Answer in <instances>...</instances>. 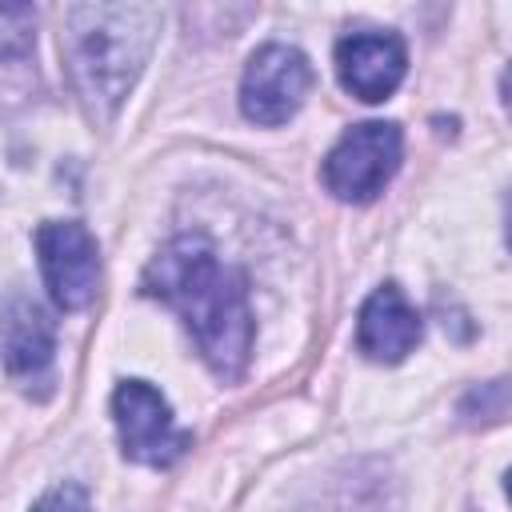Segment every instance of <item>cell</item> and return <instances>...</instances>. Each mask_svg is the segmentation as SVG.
I'll use <instances>...</instances> for the list:
<instances>
[{
	"mask_svg": "<svg viewBox=\"0 0 512 512\" xmlns=\"http://www.w3.org/2000/svg\"><path fill=\"white\" fill-rule=\"evenodd\" d=\"M32 512H92V500H88V488H84V484L64 480V484L48 488V492L32 504Z\"/></svg>",
	"mask_w": 512,
	"mask_h": 512,
	"instance_id": "obj_11",
	"label": "cell"
},
{
	"mask_svg": "<svg viewBox=\"0 0 512 512\" xmlns=\"http://www.w3.org/2000/svg\"><path fill=\"white\" fill-rule=\"evenodd\" d=\"M312 88V64L300 48L292 44H264L248 56L244 76H240V112L260 124L276 128L288 124L304 96Z\"/></svg>",
	"mask_w": 512,
	"mask_h": 512,
	"instance_id": "obj_6",
	"label": "cell"
},
{
	"mask_svg": "<svg viewBox=\"0 0 512 512\" xmlns=\"http://www.w3.org/2000/svg\"><path fill=\"white\" fill-rule=\"evenodd\" d=\"M156 4H68L60 52L72 80L76 100L84 104L92 124H112L128 92L136 88L156 32Z\"/></svg>",
	"mask_w": 512,
	"mask_h": 512,
	"instance_id": "obj_2",
	"label": "cell"
},
{
	"mask_svg": "<svg viewBox=\"0 0 512 512\" xmlns=\"http://www.w3.org/2000/svg\"><path fill=\"white\" fill-rule=\"evenodd\" d=\"M140 288L184 320L204 364L220 380L244 376L256 336L248 276L236 264L220 260V252L204 236L168 240L144 268Z\"/></svg>",
	"mask_w": 512,
	"mask_h": 512,
	"instance_id": "obj_1",
	"label": "cell"
},
{
	"mask_svg": "<svg viewBox=\"0 0 512 512\" xmlns=\"http://www.w3.org/2000/svg\"><path fill=\"white\" fill-rule=\"evenodd\" d=\"M36 256L48 284V296L64 312H80L96 300L100 284V248L80 220H44L36 228Z\"/></svg>",
	"mask_w": 512,
	"mask_h": 512,
	"instance_id": "obj_7",
	"label": "cell"
},
{
	"mask_svg": "<svg viewBox=\"0 0 512 512\" xmlns=\"http://www.w3.org/2000/svg\"><path fill=\"white\" fill-rule=\"evenodd\" d=\"M36 40V8L0 4V60H16Z\"/></svg>",
	"mask_w": 512,
	"mask_h": 512,
	"instance_id": "obj_10",
	"label": "cell"
},
{
	"mask_svg": "<svg viewBox=\"0 0 512 512\" xmlns=\"http://www.w3.org/2000/svg\"><path fill=\"white\" fill-rule=\"evenodd\" d=\"M0 364L24 396L44 400L52 392L56 324L44 312V304L24 292H12L0 304Z\"/></svg>",
	"mask_w": 512,
	"mask_h": 512,
	"instance_id": "obj_5",
	"label": "cell"
},
{
	"mask_svg": "<svg viewBox=\"0 0 512 512\" xmlns=\"http://www.w3.org/2000/svg\"><path fill=\"white\" fill-rule=\"evenodd\" d=\"M112 420L120 432V452L148 468H168L192 448V432L176 424L172 404L148 380H124L112 392Z\"/></svg>",
	"mask_w": 512,
	"mask_h": 512,
	"instance_id": "obj_4",
	"label": "cell"
},
{
	"mask_svg": "<svg viewBox=\"0 0 512 512\" xmlns=\"http://www.w3.org/2000/svg\"><path fill=\"white\" fill-rule=\"evenodd\" d=\"M408 72V48L396 32H352L336 44V76L364 104L388 100Z\"/></svg>",
	"mask_w": 512,
	"mask_h": 512,
	"instance_id": "obj_8",
	"label": "cell"
},
{
	"mask_svg": "<svg viewBox=\"0 0 512 512\" xmlns=\"http://www.w3.org/2000/svg\"><path fill=\"white\" fill-rule=\"evenodd\" d=\"M424 336L420 312L404 296L400 284H380L356 320V348L376 364H400Z\"/></svg>",
	"mask_w": 512,
	"mask_h": 512,
	"instance_id": "obj_9",
	"label": "cell"
},
{
	"mask_svg": "<svg viewBox=\"0 0 512 512\" xmlns=\"http://www.w3.org/2000/svg\"><path fill=\"white\" fill-rule=\"evenodd\" d=\"M400 156H404L400 124H392V120H364V124H352L332 144V152L324 156L320 176H324V188L336 200L368 204L396 176Z\"/></svg>",
	"mask_w": 512,
	"mask_h": 512,
	"instance_id": "obj_3",
	"label": "cell"
}]
</instances>
